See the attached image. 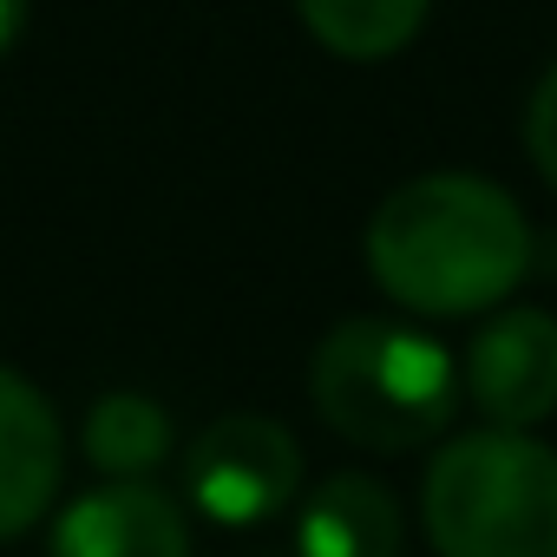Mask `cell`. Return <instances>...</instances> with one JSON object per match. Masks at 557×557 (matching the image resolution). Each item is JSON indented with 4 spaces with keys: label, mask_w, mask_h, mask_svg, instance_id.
Masks as SVG:
<instances>
[{
    "label": "cell",
    "mask_w": 557,
    "mask_h": 557,
    "mask_svg": "<svg viewBox=\"0 0 557 557\" xmlns=\"http://www.w3.org/2000/svg\"><path fill=\"white\" fill-rule=\"evenodd\" d=\"M374 283L433 322L485 315L531 275V223L518 197L479 171H426L368 216Z\"/></svg>",
    "instance_id": "cell-1"
},
{
    "label": "cell",
    "mask_w": 557,
    "mask_h": 557,
    "mask_svg": "<svg viewBox=\"0 0 557 557\" xmlns=\"http://www.w3.org/2000/svg\"><path fill=\"white\" fill-rule=\"evenodd\" d=\"M309 400L348 446L368 453H413L453 426L459 361L413 322L348 315L315 342Z\"/></svg>",
    "instance_id": "cell-2"
},
{
    "label": "cell",
    "mask_w": 557,
    "mask_h": 557,
    "mask_svg": "<svg viewBox=\"0 0 557 557\" xmlns=\"http://www.w3.org/2000/svg\"><path fill=\"white\" fill-rule=\"evenodd\" d=\"M420 518L440 557H557V453L479 426L433 453Z\"/></svg>",
    "instance_id": "cell-3"
},
{
    "label": "cell",
    "mask_w": 557,
    "mask_h": 557,
    "mask_svg": "<svg viewBox=\"0 0 557 557\" xmlns=\"http://www.w3.org/2000/svg\"><path fill=\"white\" fill-rule=\"evenodd\" d=\"M184 498L197 518L243 531L269 524L302 498V453L283 420L269 413H223L184 453Z\"/></svg>",
    "instance_id": "cell-4"
},
{
    "label": "cell",
    "mask_w": 557,
    "mask_h": 557,
    "mask_svg": "<svg viewBox=\"0 0 557 557\" xmlns=\"http://www.w3.org/2000/svg\"><path fill=\"white\" fill-rule=\"evenodd\" d=\"M459 394L485 413V426L531 433L557 413V315L550 309H498L459 355Z\"/></svg>",
    "instance_id": "cell-5"
},
{
    "label": "cell",
    "mask_w": 557,
    "mask_h": 557,
    "mask_svg": "<svg viewBox=\"0 0 557 557\" xmlns=\"http://www.w3.org/2000/svg\"><path fill=\"white\" fill-rule=\"evenodd\" d=\"M47 557H190V524L151 479H106L60 511Z\"/></svg>",
    "instance_id": "cell-6"
},
{
    "label": "cell",
    "mask_w": 557,
    "mask_h": 557,
    "mask_svg": "<svg viewBox=\"0 0 557 557\" xmlns=\"http://www.w3.org/2000/svg\"><path fill=\"white\" fill-rule=\"evenodd\" d=\"M60 472H66V433L53 400L27 374L0 368V544L47 518V505L60 498Z\"/></svg>",
    "instance_id": "cell-7"
},
{
    "label": "cell",
    "mask_w": 557,
    "mask_h": 557,
    "mask_svg": "<svg viewBox=\"0 0 557 557\" xmlns=\"http://www.w3.org/2000/svg\"><path fill=\"white\" fill-rule=\"evenodd\" d=\"M400 498L368 472H335L296 505V557H400Z\"/></svg>",
    "instance_id": "cell-8"
},
{
    "label": "cell",
    "mask_w": 557,
    "mask_h": 557,
    "mask_svg": "<svg viewBox=\"0 0 557 557\" xmlns=\"http://www.w3.org/2000/svg\"><path fill=\"white\" fill-rule=\"evenodd\" d=\"M177 446V426L171 413L151 400V394H99L92 413H86V459L106 472V479H151Z\"/></svg>",
    "instance_id": "cell-9"
},
{
    "label": "cell",
    "mask_w": 557,
    "mask_h": 557,
    "mask_svg": "<svg viewBox=\"0 0 557 557\" xmlns=\"http://www.w3.org/2000/svg\"><path fill=\"white\" fill-rule=\"evenodd\" d=\"M433 0H296L302 27L335 60H394L420 40Z\"/></svg>",
    "instance_id": "cell-10"
},
{
    "label": "cell",
    "mask_w": 557,
    "mask_h": 557,
    "mask_svg": "<svg viewBox=\"0 0 557 557\" xmlns=\"http://www.w3.org/2000/svg\"><path fill=\"white\" fill-rule=\"evenodd\" d=\"M524 151H531L537 177L557 190V60H550L544 79L531 86V106H524Z\"/></svg>",
    "instance_id": "cell-11"
},
{
    "label": "cell",
    "mask_w": 557,
    "mask_h": 557,
    "mask_svg": "<svg viewBox=\"0 0 557 557\" xmlns=\"http://www.w3.org/2000/svg\"><path fill=\"white\" fill-rule=\"evenodd\" d=\"M27 27V0H0V53H8Z\"/></svg>",
    "instance_id": "cell-12"
}]
</instances>
